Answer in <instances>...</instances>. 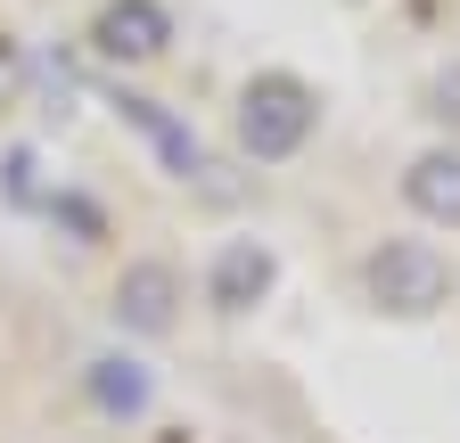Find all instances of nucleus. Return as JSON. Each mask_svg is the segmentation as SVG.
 I'll use <instances>...</instances> for the list:
<instances>
[{
	"label": "nucleus",
	"instance_id": "9",
	"mask_svg": "<svg viewBox=\"0 0 460 443\" xmlns=\"http://www.w3.org/2000/svg\"><path fill=\"white\" fill-rule=\"evenodd\" d=\"M420 107L444 124V132H460V58H444L436 74H428V91H420Z\"/></svg>",
	"mask_w": 460,
	"mask_h": 443
},
{
	"label": "nucleus",
	"instance_id": "2",
	"mask_svg": "<svg viewBox=\"0 0 460 443\" xmlns=\"http://www.w3.org/2000/svg\"><path fill=\"white\" fill-rule=\"evenodd\" d=\"M362 296L394 320H436L452 304V263L428 239H378L362 255Z\"/></svg>",
	"mask_w": 460,
	"mask_h": 443
},
{
	"label": "nucleus",
	"instance_id": "3",
	"mask_svg": "<svg viewBox=\"0 0 460 443\" xmlns=\"http://www.w3.org/2000/svg\"><path fill=\"white\" fill-rule=\"evenodd\" d=\"M181 304H190V280H181V263H164V255H132L124 271H115V296H107V320H115V337H172L181 328Z\"/></svg>",
	"mask_w": 460,
	"mask_h": 443
},
{
	"label": "nucleus",
	"instance_id": "6",
	"mask_svg": "<svg viewBox=\"0 0 460 443\" xmlns=\"http://www.w3.org/2000/svg\"><path fill=\"white\" fill-rule=\"evenodd\" d=\"M271 288H279V255L263 239H222L214 247V263H206V304L222 320H247Z\"/></svg>",
	"mask_w": 460,
	"mask_h": 443
},
{
	"label": "nucleus",
	"instance_id": "5",
	"mask_svg": "<svg viewBox=\"0 0 460 443\" xmlns=\"http://www.w3.org/2000/svg\"><path fill=\"white\" fill-rule=\"evenodd\" d=\"M83 403H91L107 427H140V419L156 411V369H148L140 353H124V345H99V353L83 361Z\"/></svg>",
	"mask_w": 460,
	"mask_h": 443
},
{
	"label": "nucleus",
	"instance_id": "11",
	"mask_svg": "<svg viewBox=\"0 0 460 443\" xmlns=\"http://www.w3.org/2000/svg\"><path fill=\"white\" fill-rule=\"evenodd\" d=\"M49 213H66L75 230H83V247H91V239L107 230V222H99V205H83V197H49Z\"/></svg>",
	"mask_w": 460,
	"mask_h": 443
},
{
	"label": "nucleus",
	"instance_id": "4",
	"mask_svg": "<svg viewBox=\"0 0 460 443\" xmlns=\"http://www.w3.org/2000/svg\"><path fill=\"white\" fill-rule=\"evenodd\" d=\"M172 49V9L164 0H99L91 17V58L107 66H148Z\"/></svg>",
	"mask_w": 460,
	"mask_h": 443
},
{
	"label": "nucleus",
	"instance_id": "8",
	"mask_svg": "<svg viewBox=\"0 0 460 443\" xmlns=\"http://www.w3.org/2000/svg\"><path fill=\"white\" fill-rule=\"evenodd\" d=\"M115 107H124V116H132V124H140V132L156 140V156H164V164H172L181 181H190V173H206V156H198V132H181L172 116H156V99H132V91H124Z\"/></svg>",
	"mask_w": 460,
	"mask_h": 443
},
{
	"label": "nucleus",
	"instance_id": "7",
	"mask_svg": "<svg viewBox=\"0 0 460 443\" xmlns=\"http://www.w3.org/2000/svg\"><path fill=\"white\" fill-rule=\"evenodd\" d=\"M402 205L420 222H436V230H460V148L452 140H436L402 164Z\"/></svg>",
	"mask_w": 460,
	"mask_h": 443
},
{
	"label": "nucleus",
	"instance_id": "1",
	"mask_svg": "<svg viewBox=\"0 0 460 443\" xmlns=\"http://www.w3.org/2000/svg\"><path fill=\"white\" fill-rule=\"evenodd\" d=\"M313 132H321V91L305 83V74H255L247 91H239V148L255 156V164H288V156H305L313 148Z\"/></svg>",
	"mask_w": 460,
	"mask_h": 443
},
{
	"label": "nucleus",
	"instance_id": "10",
	"mask_svg": "<svg viewBox=\"0 0 460 443\" xmlns=\"http://www.w3.org/2000/svg\"><path fill=\"white\" fill-rule=\"evenodd\" d=\"M17 91H25V41L0 33V107H17Z\"/></svg>",
	"mask_w": 460,
	"mask_h": 443
}]
</instances>
